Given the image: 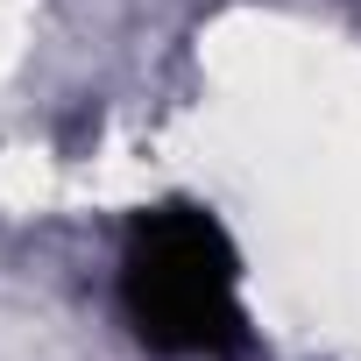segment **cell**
<instances>
[{
	"mask_svg": "<svg viewBox=\"0 0 361 361\" xmlns=\"http://www.w3.org/2000/svg\"><path fill=\"white\" fill-rule=\"evenodd\" d=\"M121 319L163 361H234L248 354L241 255L227 227L192 206H142L121 234Z\"/></svg>",
	"mask_w": 361,
	"mask_h": 361,
	"instance_id": "obj_1",
	"label": "cell"
}]
</instances>
